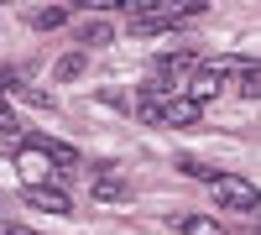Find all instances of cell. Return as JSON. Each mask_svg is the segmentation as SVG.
<instances>
[{
  "label": "cell",
  "mask_w": 261,
  "mask_h": 235,
  "mask_svg": "<svg viewBox=\"0 0 261 235\" xmlns=\"http://www.w3.org/2000/svg\"><path fill=\"white\" fill-rule=\"evenodd\" d=\"M0 131H6V136H16V110H11L6 99H0Z\"/></svg>",
  "instance_id": "14"
},
{
  "label": "cell",
  "mask_w": 261,
  "mask_h": 235,
  "mask_svg": "<svg viewBox=\"0 0 261 235\" xmlns=\"http://www.w3.org/2000/svg\"><path fill=\"white\" fill-rule=\"evenodd\" d=\"M27 146H32V152H37L42 162H53L58 173H68V167L79 162V152H73V146H68V141H53V136H32Z\"/></svg>",
  "instance_id": "3"
},
{
  "label": "cell",
  "mask_w": 261,
  "mask_h": 235,
  "mask_svg": "<svg viewBox=\"0 0 261 235\" xmlns=\"http://www.w3.org/2000/svg\"><path fill=\"white\" fill-rule=\"evenodd\" d=\"M27 204L42 209V215H68V209H73V199L63 194L58 183H53V188H27Z\"/></svg>",
  "instance_id": "4"
},
{
  "label": "cell",
  "mask_w": 261,
  "mask_h": 235,
  "mask_svg": "<svg viewBox=\"0 0 261 235\" xmlns=\"http://www.w3.org/2000/svg\"><path fill=\"white\" fill-rule=\"evenodd\" d=\"M0 235H32L27 225H11V220H0Z\"/></svg>",
  "instance_id": "15"
},
{
  "label": "cell",
  "mask_w": 261,
  "mask_h": 235,
  "mask_svg": "<svg viewBox=\"0 0 261 235\" xmlns=\"http://www.w3.org/2000/svg\"><path fill=\"white\" fill-rule=\"evenodd\" d=\"M89 199H94V204H125V199H130V183L115 178V173H99L94 188H89Z\"/></svg>",
  "instance_id": "6"
},
{
  "label": "cell",
  "mask_w": 261,
  "mask_h": 235,
  "mask_svg": "<svg viewBox=\"0 0 261 235\" xmlns=\"http://www.w3.org/2000/svg\"><path fill=\"white\" fill-rule=\"evenodd\" d=\"M79 42H84L79 53H89V47H110V42H115V27H105V21H84Z\"/></svg>",
  "instance_id": "8"
},
{
  "label": "cell",
  "mask_w": 261,
  "mask_h": 235,
  "mask_svg": "<svg viewBox=\"0 0 261 235\" xmlns=\"http://www.w3.org/2000/svg\"><path fill=\"white\" fill-rule=\"evenodd\" d=\"M209 194L220 199L225 209H235V215H256V183H246V178H230V173H209Z\"/></svg>",
  "instance_id": "1"
},
{
  "label": "cell",
  "mask_w": 261,
  "mask_h": 235,
  "mask_svg": "<svg viewBox=\"0 0 261 235\" xmlns=\"http://www.w3.org/2000/svg\"><path fill=\"white\" fill-rule=\"evenodd\" d=\"M16 173H21V183H27V188H53L58 167H53V162H42V157L32 152V146L21 141V152H16Z\"/></svg>",
  "instance_id": "2"
},
{
  "label": "cell",
  "mask_w": 261,
  "mask_h": 235,
  "mask_svg": "<svg viewBox=\"0 0 261 235\" xmlns=\"http://www.w3.org/2000/svg\"><path fill=\"white\" fill-rule=\"evenodd\" d=\"M162 125H172V131L199 125V105H193V99H167V105H162Z\"/></svg>",
  "instance_id": "7"
},
{
  "label": "cell",
  "mask_w": 261,
  "mask_h": 235,
  "mask_svg": "<svg viewBox=\"0 0 261 235\" xmlns=\"http://www.w3.org/2000/svg\"><path fill=\"white\" fill-rule=\"evenodd\" d=\"M68 16H73L68 6H42V11H32V27H37V32H58Z\"/></svg>",
  "instance_id": "11"
},
{
  "label": "cell",
  "mask_w": 261,
  "mask_h": 235,
  "mask_svg": "<svg viewBox=\"0 0 261 235\" xmlns=\"http://www.w3.org/2000/svg\"><path fill=\"white\" fill-rule=\"evenodd\" d=\"M235 73H241V94H246V99H256V94H261V68H256V58H251V63H241Z\"/></svg>",
  "instance_id": "12"
},
{
  "label": "cell",
  "mask_w": 261,
  "mask_h": 235,
  "mask_svg": "<svg viewBox=\"0 0 261 235\" xmlns=\"http://www.w3.org/2000/svg\"><path fill=\"white\" fill-rule=\"evenodd\" d=\"M214 94H220V79H214L209 68H199V73L188 79V99H193V105H204V99H214Z\"/></svg>",
  "instance_id": "9"
},
{
  "label": "cell",
  "mask_w": 261,
  "mask_h": 235,
  "mask_svg": "<svg viewBox=\"0 0 261 235\" xmlns=\"http://www.w3.org/2000/svg\"><path fill=\"white\" fill-rule=\"evenodd\" d=\"M178 235H225V225L209 220V215H183L178 220Z\"/></svg>",
  "instance_id": "10"
},
{
  "label": "cell",
  "mask_w": 261,
  "mask_h": 235,
  "mask_svg": "<svg viewBox=\"0 0 261 235\" xmlns=\"http://www.w3.org/2000/svg\"><path fill=\"white\" fill-rule=\"evenodd\" d=\"M79 73H84V53H68V58H58V63H53V79H63V84L79 79Z\"/></svg>",
  "instance_id": "13"
},
{
  "label": "cell",
  "mask_w": 261,
  "mask_h": 235,
  "mask_svg": "<svg viewBox=\"0 0 261 235\" xmlns=\"http://www.w3.org/2000/svg\"><path fill=\"white\" fill-rule=\"evenodd\" d=\"M199 68H204V63H199V58H193V53H167V58L157 63V79H162V84H167V89H172V84H178L183 73H199Z\"/></svg>",
  "instance_id": "5"
}]
</instances>
